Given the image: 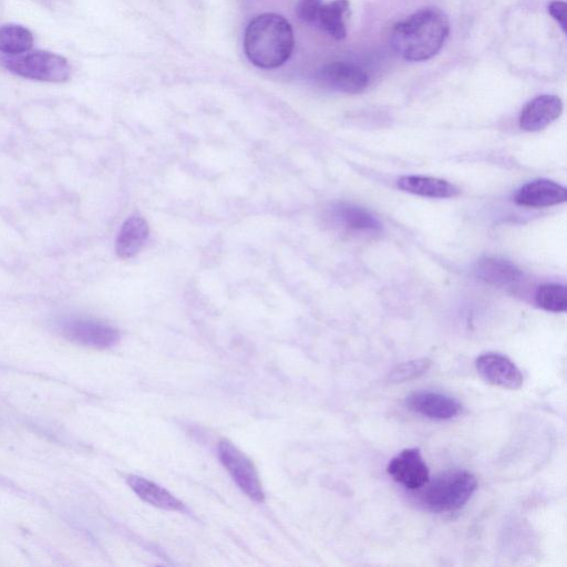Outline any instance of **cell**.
<instances>
[{
    "label": "cell",
    "mask_w": 567,
    "mask_h": 567,
    "mask_svg": "<svg viewBox=\"0 0 567 567\" xmlns=\"http://www.w3.org/2000/svg\"><path fill=\"white\" fill-rule=\"evenodd\" d=\"M449 34L447 15L437 8H425L395 26L391 44L401 58L420 63L434 58Z\"/></svg>",
    "instance_id": "obj_1"
},
{
    "label": "cell",
    "mask_w": 567,
    "mask_h": 567,
    "mask_svg": "<svg viewBox=\"0 0 567 567\" xmlns=\"http://www.w3.org/2000/svg\"><path fill=\"white\" fill-rule=\"evenodd\" d=\"M295 45L293 28L277 14H263L246 28L244 49L251 63L262 69H276L291 58Z\"/></svg>",
    "instance_id": "obj_2"
},
{
    "label": "cell",
    "mask_w": 567,
    "mask_h": 567,
    "mask_svg": "<svg viewBox=\"0 0 567 567\" xmlns=\"http://www.w3.org/2000/svg\"><path fill=\"white\" fill-rule=\"evenodd\" d=\"M425 487L421 494L422 504L431 512L449 513L465 507L477 491L478 481L472 473L457 470L440 474L434 481L429 480Z\"/></svg>",
    "instance_id": "obj_3"
},
{
    "label": "cell",
    "mask_w": 567,
    "mask_h": 567,
    "mask_svg": "<svg viewBox=\"0 0 567 567\" xmlns=\"http://www.w3.org/2000/svg\"><path fill=\"white\" fill-rule=\"evenodd\" d=\"M5 65L20 77L44 82H65L71 75L67 59L49 51L18 55L6 60Z\"/></svg>",
    "instance_id": "obj_4"
},
{
    "label": "cell",
    "mask_w": 567,
    "mask_h": 567,
    "mask_svg": "<svg viewBox=\"0 0 567 567\" xmlns=\"http://www.w3.org/2000/svg\"><path fill=\"white\" fill-rule=\"evenodd\" d=\"M219 458L222 465L247 497L262 503L265 493L262 482L253 462L244 453L228 440H223L219 445Z\"/></svg>",
    "instance_id": "obj_5"
},
{
    "label": "cell",
    "mask_w": 567,
    "mask_h": 567,
    "mask_svg": "<svg viewBox=\"0 0 567 567\" xmlns=\"http://www.w3.org/2000/svg\"><path fill=\"white\" fill-rule=\"evenodd\" d=\"M58 329L70 342L96 349L111 348L120 340L116 328L95 319L65 318L58 323Z\"/></svg>",
    "instance_id": "obj_6"
},
{
    "label": "cell",
    "mask_w": 567,
    "mask_h": 567,
    "mask_svg": "<svg viewBox=\"0 0 567 567\" xmlns=\"http://www.w3.org/2000/svg\"><path fill=\"white\" fill-rule=\"evenodd\" d=\"M387 472L391 478L406 489H422L430 480L427 463L418 448L402 450L390 460Z\"/></svg>",
    "instance_id": "obj_7"
},
{
    "label": "cell",
    "mask_w": 567,
    "mask_h": 567,
    "mask_svg": "<svg viewBox=\"0 0 567 567\" xmlns=\"http://www.w3.org/2000/svg\"><path fill=\"white\" fill-rule=\"evenodd\" d=\"M476 368L480 377L492 386L509 390H518L523 386L522 371L507 356L483 354L477 358Z\"/></svg>",
    "instance_id": "obj_8"
},
{
    "label": "cell",
    "mask_w": 567,
    "mask_h": 567,
    "mask_svg": "<svg viewBox=\"0 0 567 567\" xmlns=\"http://www.w3.org/2000/svg\"><path fill=\"white\" fill-rule=\"evenodd\" d=\"M406 406L422 417L432 420H450L461 414L460 402L436 391H417L406 398Z\"/></svg>",
    "instance_id": "obj_9"
},
{
    "label": "cell",
    "mask_w": 567,
    "mask_h": 567,
    "mask_svg": "<svg viewBox=\"0 0 567 567\" xmlns=\"http://www.w3.org/2000/svg\"><path fill=\"white\" fill-rule=\"evenodd\" d=\"M318 79L325 86L349 95L360 94L369 84V76L363 68L345 61L325 65L319 70Z\"/></svg>",
    "instance_id": "obj_10"
},
{
    "label": "cell",
    "mask_w": 567,
    "mask_h": 567,
    "mask_svg": "<svg viewBox=\"0 0 567 567\" xmlns=\"http://www.w3.org/2000/svg\"><path fill=\"white\" fill-rule=\"evenodd\" d=\"M563 112V102L559 97L543 95L531 100L520 116V127L524 131L536 132L549 127Z\"/></svg>",
    "instance_id": "obj_11"
},
{
    "label": "cell",
    "mask_w": 567,
    "mask_h": 567,
    "mask_svg": "<svg viewBox=\"0 0 567 567\" xmlns=\"http://www.w3.org/2000/svg\"><path fill=\"white\" fill-rule=\"evenodd\" d=\"M514 201L527 208H549L566 201V189L551 180H535L523 185Z\"/></svg>",
    "instance_id": "obj_12"
},
{
    "label": "cell",
    "mask_w": 567,
    "mask_h": 567,
    "mask_svg": "<svg viewBox=\"0 0 567 567\" xmlns=\"http://www.w3.org/2000/svg\"><path fill=\"white\" fill-rule=\"evenodd\" d=\"M149 225L139 215H133L121 226L116 240V253L121 260L136 256L149 237Z\"/></svg>",
    "instance_id": "obj_13"
},
{
    "label": "cell",
    "mask_w": 567,
    "mask_h": 567,
    "mask_svg": "<svg viewBox=\"0 0 567 567\" xmlns=\"http://www.w3.org/2000/svg\"><path fill=\"white\" fill-rule=\"evenodd\" d=\"M398 188L404 192L420 195V197L431 199L455 198L460 190L446 180L420 175H408L398 181Z\"/></svg>",
    "instance_id": "obj_14"
},
{
    "label": "cell",
    "mask_w": 567,
    "mask_h": 567,
    "mask_svg": "<svg viewBox=\"0 0 567 567\" xmlns=\"http://www.w3.org/2000/svg\"><path fill=\"white\" fill-rule=\"evenodd\" d=\"M127 481L132 491L153 507L174 512L185 510V505L179 499L168 490L158 486L157 483L138 476H129Z\"/></svg>",
    "instance_id": "obj_15"
},
{
    "label": "cell",
    "mask_w": 567,
    "mask_h": 567,
    "mask_svg": "<svg viewBox=\"0 0 567 567\" xmlns=\"http://www.w3.org/2000/svg\"><path fill=\"white\" fill-rule=\"evenodd\" d=\"M474 273L481 281L496 286L511 285L522 275L517 266L500 257H483L474 266Z\"/></svg>",
    "instance_id": "obj_16"
},
{
    "label": "cell",
    "mask_w": 567,
    "mask_h": 567,
    "mask_svg": "<svg viewBox=\"0 0 567 567\" xmlns=\"http://www.w3.org/2000/svg\"><path fill=\"white\" fill-rule=\"evenodd\" d=\"M349 9L348 0H333L324 4L319 12L317 23L325 32L336 40H343L347 36L345 16Z\"/></svg>",
    "instance_id": "obj_17"
},
{
    "label": "cell",
    "mask_w": 567,
    "mask_h": 567,
    "mask_svg": "<svg viewBox=\"0 0 567 567\" xmlns=\"http://www.w3.org/2000/svg\"><path fill=\"white\" fill-rule=\"evenodd\" d=\"M34 36L30 30L18 25L0 27V53L23 55L32 49Z\"/></svg>",
    "instance_id": "obj_18"
},
{
    "label": "cell",
    "mask_w": 567,
    "mask_h": 567,
    "mask_svg": "<svg viewBox=\"0 0 567 567\" xmlns=\"http://www.w3.org/2000/svg\"><path fill=\"white\" fill-rule=\"evenodd\" d=\"M337 216L348 229L360 232H377L380 224L374 215L354 205L343 204L337 208Z\"/></svg>",
    "instance_id": "obj_19"
},
{
    "label": "cell",
    "mask_w": 567,
    "mask_h": 567,
    "mask_svg": "<svg viewBox=\"0 0 567 567\" xmlns=\"http://www.w3.org/2000/svg\"><path fill=\"white\" fill-rule=\"evenodd\" d=\"M536 304L545 311L564 313L567 309L566 287L561 284H546L535 295Z\"/></svg>",
    "instance_id": "obj_20"
},
{
    "label": "cell",
    "mask_w": 567,
    "mask_h": 567,
    "mask_svg": "<svg viewBox=\"0 0 567 567\" xmlns=\"http://www.w3.org/2000/svg\"><path fill=\"white\" fill-rule=\"evenodd\" d=\"M432 362L429 358H420L402 363L391 370L389 375L390 383H405L412 379L425 375L430 369Z\"/></svg>",
    "instance_id": "obj_21"
},
{
    "label": "cell",
    "mask_w": 567,
    "mask_h": 567,
    "mask_svg": "<svg viewBox=\"0 0 567 567\" xmlns=\"http://www.w3.org/2000/svg\"><path fill=\"white\" fill-rule=\"evenodd\" d=\"M323 5V0H298L296 14L302 22L313 24L317 22Z\"/></svg>",
    "instance_id": "obj_22"
},
{
    "label": "cell",
    "mask_w": 567,
    "mask_h": 567,
    "mask_svg": "<svg viewBox=\"0 0 567 567\" xmlns=\"http://www.w3.org/2000/svg\"><path fill=\"white\" fill-rule=\"evenodd\" d=\"M566 9L567 6L564 2H553L549 6L550 15L556 20V22H558L564 34H566V27H567Z\"/></svg>",
    "instance_id": "obj_23"
}]
</instances>
